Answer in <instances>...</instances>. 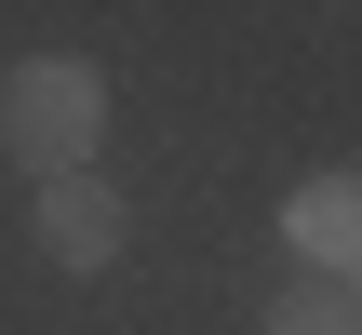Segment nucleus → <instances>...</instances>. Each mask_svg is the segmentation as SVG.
I'll return each instance as SVG.
<instances>
[{
	"instance_id": "f257e3e1",
	"label": "nucleus",
	"mask_w": 362,
	"mask_h": 335,
	"mask_svg": "<svg viewBox=\"0 0 362 335\" xmlns=\"http://www.w3.org/2000/svg\"><path fill=\"white\" fill-rule=\"evenodd\" d=\"M94 148H107V67L94 54H27V67H0V161L13 175H94Z\"/></svg>"
},
{
	"instance_id": "f03ea898",
	"label": "nucleus",
	"mask_w": 362,
	"mask_h": 335,
	"mask_svg": "<svg viewBox=\"0 0 362 335\" xmlns=\"http://www.w3.org/2000/svg\"><path fill=\"white\" fill-rule=\"evenodd\" d=\"M282 242L309 255V282L362 295V175H309V188L282 201Z\"/></svg>"
},
{
	"instance_id": "7ed1b4c3",
	"label": "nucleus",
	"mask_w": 362,
	"mask_h": 335,
	"mask_svg": "<svg viewBox=\"0 0 362 335\" xmlns=\"http://www.w3.org/2000/svg\"><path fill=\"white\" fill-rule=\"evenodd\" d=\"M27 242H40L54 269H107V255H121V188H107V175H54V188L27 201Z\"/></svg>"
},
{
	"instance_id": "20e7f679",
	"label": "nucleus",
	"mask_w": 362,
	"mask_h": 335,
	"mask_svg": "<svg viewBox=\"0 0 362 335\" xmlns=\"http://www.w3.org/2000/svg\"><path fill=\"white\" fill-rule=\"evenodd\" d=\"M269 335H362V295H336V282H296V295L269 309Z\"/></svg>"
}]
</instances>
